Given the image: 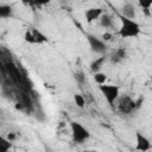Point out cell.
<instances>
[{
  "label": "cell",
  "mask_w": 152,
  "mask_h": 152,
  "mask_svg": "<svg viewBox=\"0 0 152 152\" xmlns=\"http://www.w3.org/2000/svg\"><path fill=\"white\" fill-rule=\"evenodd\" d=\"M140 31L141 27L138 21L120 17V27L118 30V34L121 38H135L140 34Z\"/></svg>",
  "instance_id": "6da1fadb"
},
{
  "label": "cell",
  "mask_w": 152,
  "mask_h": 152,
  "mask_svg": "<svg viewBox=\"0 0 152 152\" xmlns=\"http://www.w3.org/2000/svg\"><path fill=\"white\" fill-rule=\"evenodd\" d=\"M99 89L102 94V96L104 97V100L107 101V103L109 104L110 108L115 107V102L120 96V88L115 84H109V83H104L99 86Z\"/></svg>",
  "instance_id": "7a4b0ae2"
},
{
  "label": "cell",
  "mask_w": 152,
  "mask_h": 152,
  "mask_svg": "<svg viewBox=\"0 0 152 152\" xmlns=\"http://www.w3.org/2000/svg\"><path fill=\"white\" fill-rule=\"evenodd\" d=\"M70 131H71V138L76 144H83L90 138V133L88 128H86L82 124L77 121L70 122Z\"/></svg>",
  "instance_id": "3957f363"
},
{
  "label": "cell",
  "mask_w": 152,
  "mask_h": 152,
  "mask_svg": "<svg viewBox=\"0 0 152 152\" xmlns=\"http://www.w3.org/2000/svg\"><path fill=\"white\" fill-rule=\"evenodd\" d=\"M115 104H116L118 110H119L121 114H131V113L137 108L135 101H134L131 96H128V95H125V96H122V97L119 96V99L116 100Z\"/></svg>",
  "instance_id": "277c9868"
},
{
  "label": "cell",
  "mask_w": 152,
  "mask_h": 152,
  "mask_svg": "<svg viewBox=\"0 0 152 152\" xmlns=\"http://www.w3.org/2000/svg\"><path fill=\"white\" fill-rule=\"evenodd\" d=\"M24 39L26 43H30V44H43L48 40L46 36L43 34L38 28L26 30L24 34Z\"/></svg>",
  "instance_id": "5b68a950"
},
{
  "label": "cell",
  "mask_w": 152,
  "mask_h": 152,
  "mask_svg": "<svg viewBox=\"0 0 152 152\" xmlns=\"http://www.w3.org/2000/svg\"><path fill=\"white\" fill-rule=\"evenodd\" d=\"M87 40H88L89 48H90V50L93 52L101 53V55L106 52L107 45H106V43L101 38H99V37H96L94 34H87Z\"/></svg>",
  "instance_id": "8992f818"
},
{
  "label": "cell",
  "mask_w": 152,
  "mask_h": 152,
  "mask_svg": "<svg viewBox=\"0 0 152 152\" xmlns=\"http://www.w3.org/2000/svg\"><path fill=\"white\" fill-rule=\"evenodd\" d=\"M151 150L150 139L140 132H135V151L138 152H147Z\"/></svg>",
  "instance_id": "52a82bcc"
},
{
  "label": "cell",
  "mask_w": 152,
  "mask_h": 152,
  "mask_svg": "<svg viewBox=\"0 0 152 152\" xmlns=\"http://www.w3.org/2000/svg\"><path fill=\"white\" fill-rule=\"evenodd\" d=\"M102 14L103 13H102V8L101 7H90L84 12V18H86L87 23L91 24V23L99 20Z\"/></svg>",
  "instance_id": "ba28073f"
},
{
  "label": "cell",
  "mask_w": 152,
  "mask_h": 152,
  "mask_svg": "<svg viewBox=\"0 0 152 152\" xmlns=\"http://www.w3.org/2000/svg\"><path fill=\"white\" fill-rule=\"evenodd\" d=\"M126 57H127V51H126V49H125V48H118V49H115V50L112 51V53H110V56H109V59H110L112 63L119 64V63H121Z\"/></svg>",
  "instance_id": "9c48e42d"
},
{
  "label": "cell",
  "mask_w": 152,
  "mask_h": 152,
  "mask_svg": "<svg viewBox=\"0 0 152 152\" xmlns=\"http://www.w3.org/2000/svg\"><path fill=\"white\" fill-rule=\"evenodd\" d=\"M121 13L122 15L121 17H125L127 19H132L134 20L135 19V15H137V12H135V6L131 2H126L125 5H122L121 7Z\"/></svg>",
  "instance_id": "30bf717a"
},
{
  "label": "cell",
  "mask_w": 152,
  "mask_h": 152,
  "mask_svg": "<svg viewBox=\"0 0 152 152\" xmlns=\"http://www.w3.org/2000/svg\"><path fill=\"white\" fill-rule=\"evenodd\" d=\"M104 63H106V56H101V57L94 59V61L90 63L89 69H90V71L94 72V74H95V72H99V71L101 70V68L103 66Z\"/></svg>",
  "instance_id": "8fae6325"
},
{
  "label": "cell",
  "mask_w": 152,
  "mask_h": 152,
  "mask_svg": "<svg viewBox=\"0 0 152 152\" xmlns=\"http://www.w3.org/2000/svg\"><path fill=\"white\" fill-rule=\"evenodd\" d=\"M99 20H100V25H101L102 27H104V28H110V27H113V25H114L113 18H112L109 14H102Z\"/></svg>",
  "instance_id": "7c38bea8"
},
{
  "label": "cell",
  "mask_w": 152,
  "mask_h": 152,
  "mask_svg": "<svg viewBox=\"0 0 152 152\" xmlns=\"http://www.w3.org/2000/svg\"><path fill=\"white\" fill-rule=\"evenodd\" d=\"M13 14L12 6L6 5V4H0V19L2 18H10Z\"/></svg>",
  "instance_id": "4fadbf2b"
},
{
  "label": "cell",
  "mask_w": 152,
  "mask_h": 152,
  "mask_svg": "<svg viewBox=\"0 0 152 152\" xmlns=\"http://www.w3.org/2000/svg\"><path fill=\"white\" fill-rule=\"evenodd\" d=\"M12 148V141L0 135V152H8Z\"/></svg>",
  "instance_id": "5bb4252c"
},
{
  "label": "cell",
  "mask_w": 152,
  "mask_h": 152,
  "mask_svg": "<svg viewBox=\"0 0 152 152\" xmlns=\"http://www.w3.org/2000/svg\"><path fill=\"white\" fill-rule=\"evenodd\" d=\"M107 74H104V72H101V71H99V72H95L94 74V81L99 84V86H101V84H104L106 82H107Z\"/></svg>",
  "instance_id": "9a60e30c"
},
{
  "label": "cell",
  "mask_w": 152,
  "mask_h": 152,
  "mask_svg": "<svg viewBox=\"0 0 152 152\" xmlns=\"http://www.w3.org/2000/svg\"><path fill=\"white\" fill-rule=\"evenodd\" d=\"M74 101H75V103L78 108H83L84 104H86V100L81 94H75L74 95Z\"/></svg>",
  "instance_id": "2e32d148"
},
{
  "label": "cell",
  "mask_w": 152,
  "mask_h": 152,
  "mask_svg": "<svg viewBox=\"0 0 152 152\" xmlns=\"http://www.w3.org/2000/svg\"><path fill=\"white\" fill-rule=\"evenodd\" d=\"M75 78H76V81L80 82V83H84V82H86V77H84L83 72H81V71L75 74Z\"/></svg>",
  "instance_id": "e0dca14e"
},
{
  "label": "cell",
  "mask_w": 152,
  "mask_h": 152,
  "mask_svg": "<svg viewBox=\"0 0 152 152\" xmlns=\"http://www.w3.org/2000/svg\"><path fill=\"white\" fill-rule=\"evenodd\" d=\"M112 37H113V34H112V33H109V32H104V33L102 34V38H101V39L106 43V42L110 40V39H112Z\"/></svg>",
  "instance_id": "ac0fdd59"
},
{
  "label": "cell",
  "mask_w": 152,
  "mask_h": 152,
  "mask_svg": "<svg viewBox=\"0 0 152 152\" xmlns=\"http://www.w3.org/2000/svg\"><path fill=\"white\" fill-rule=\"evenodd\" d=\"M7 139H8V140H10V141H12V140H13V139H15V135H14V134H13V133H10V134H8V135H7Z\"/></svg>",
  "instance_id": "d6986e66"
},
{
  "label": "cell",
  "mask_w": 152,
  "mask_h": 152,
  "mask_svg": "<svg viewBox=\"0 0 152 152\" xmlns=\"http://www.w3.org/2000/svg\"><path fill=\"white\" fill-rule=\"evenodd\" d=\"M82 152H99L97 150H84V151H82Z\"/></svg>",
  "instance_id": "ffe728a7"
}]
</instances>
